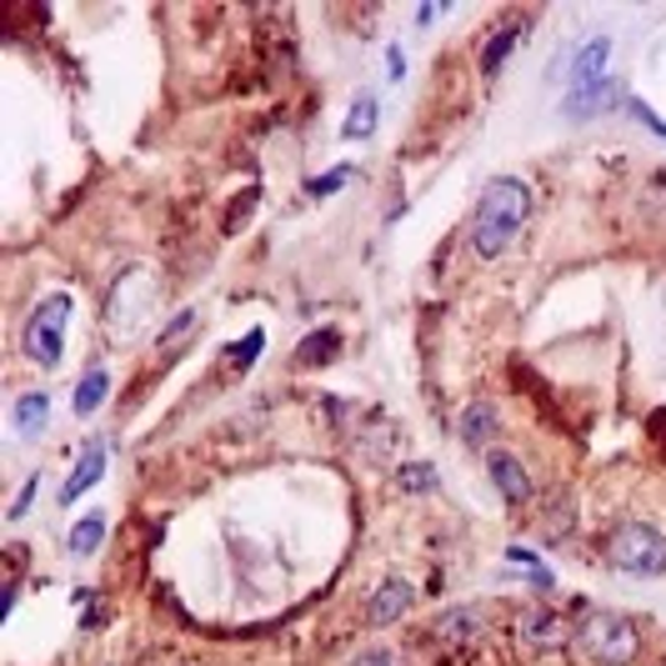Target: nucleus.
I'll return each mask as SVG.
<instances>
[{
    "mask_svg": "<svg viewBox=\"0 0 666 666\" xmlns=\"http://www.w3.org/2000/svg\"><path fill=\"white\" fill-rule=\"evenodd\" d=\"M526 216H531V186L516 181V175H492V181L481 186V201H476L471 226H466L471 251H476L481 261H496V256L522 236Z\"/></svg>",
    "mask_w": 666,
    "mask_h": 666,
    "instance_id": "obj_1",
    "label": "nucleus"
},
{
    "mask_svg": "<svg viewBox=\"0 0 666 666\" xmlns=\"http://www.w3.org/2000/svg\"><path fill=\"white\" fill-rule=\"evenodd\" d=\"M606 561L622 577L656 581V577H666V536L652 522H622L606 536Z\"/></svg>",
    "mask_w": 666,
    "mask_h": 666,
    "instance_id": "obj_2",
    "label": "nucleus"
},
{
    "mask_svg": "<svg viewBox=\"0 0 666 666\" xmlns=\"http://www.w3.org/2000/svg\"><path fill=\"white\" fill-rule=\"evenodd\" d=\"M577 646L597 666H632L642 656V632L622 612H587L577 622Z\"/></svg>",
    "mask_w": 666,
    "mask_h": 666,
    "instance_id": "obj_3",
    "label": "nucleus"
},
{
    "mask_svg": "<svg viewBox=\"0 0 666 666\" xmlns=\"http://www.w3.org/2000/svg\"><path fill=\"white\" fill-rule=\"evenodd\" d=\"M66 321H71V296L55 291L45 296L41 307L31 311V321H25L21 331V346H25V361H35V366H61V356H66Z\"/></svg>",
    "mask_w": 666,
    "mask_h": 666,
    "instance_id": "obj_4",
    "label": "nucleus"
},
{
    "mask_svg": "<svg viewBox=\"0 0 666 666\" xmlns=\"http://www.w3.org/2000/svg\"><path fill=\"white\" fill-rule=\"evenodd\" d=\"M431 636H437V646H451V652L476 646L481 636H486V612H481L476 601H456V606H447V612L431 622Z\"/></svg>",
    "mask_w": 666,
    "mask_h": 666,
    "instance_id": "obj_5",
    "label": "nucleus"
},
{
    "mask_svg": "<svg viewBox=\"0 0 666 666\" xmlns=\"http://www.w3.org/2000/svg\"><path fill=\"white\" fill-rule=\"evenodd\" d=\"M571 626L561 622V616H551L547 606H522V616H516V642L531 646V652H557V646L571 642Z\"/></svg>",
    "mask_w": 666,
    "mask_h": 666,
    "instance_id": "obj_6",
    "label": "nucleus"
},
{
    "mask_svg": "<svg viewBox=\"0 0 666 666\" xmlns=\"http://www.w3.org/2000/svg\"><path fill=\"white\" fill-rule=\"evenodd\" d=\"M622 100H626L622 80L601 76V80H591V86H571L567 96H561V116H571V120H587V116H601V110L622 106Z\"/></svg>",
    "mask_w": 666,
    "mask_h": 666,
    "instance_id": "obj_7",
    "label": "nucleus"
},
{
    "mask_svg": "<svg viewBox=\"0 0 666 666\" xmlns=\"http://www.w3.org/2000/svg\"><path fill=\"white\" fill-rule=\"evenodd\" d=\"M486 471H492V481H496V492H502V502L506 506H526L536 496V486H531V471L522 466V456H512V451H486Z\"/></svg>",
    "mask_w": 666,
    "mask_h": 666,
    "instance_id": "obj_8",
    "label": "nucleus"
},
{
    "mask_svg": "<svg viewBox=\"0 0 666 666\" xmlns=\"http://www.w3.org/2000/svg\"><path fill=\"white\" fill-rule=\"evenodd\" d=\"M411 606H416V587H411V581L386 577L382 587H376L372 606H366V626H391V622H401Z\"/></svg>",
    "mask_w": 666,
    "mask_h": 666,
    "instance_id": "obj_9",
    "label": "nucleus"
},
{
    "mask_svg": "<svg viewBox=\"0 0 666 666\" xmlns=\"http://www.w3.org/2000/svg\"><path fill=\"white\" fill-rule=\"evenodd\" d=\"M526 35V15H506L502 25H496L486 41H481V76H496V71L506 66V55L516 51V41Z\"/></svg>",
    "mask_w": 666,
    "mask_h": 666,
    "instance_id": "obj_10",
    "label": "nucleus"
},
{
    "mask_svg": "<svg viewBox=\"0 0 666 666\" xmlns=\"http://www.w3.org/2000/svg\"><path fill=\"white\" fill-rule=\"evenodd\" d=\"M456 431H461V441H466L471 451H492L496 431H502V416H496L492 401H471L466 411H461Z\"/></svg>",
    "mask_w": 666,
    "mask_h": 666,
    "instance_id": "obj_11",
    "label": "nucleus"
},
{
    "mask_svg": "<svg viewBox=\"0 0 666 666\" xmlns=\"http://www.w3.org/2000/svg\"><path fill=\"white\" fill-rule=\"evenodd\" d=\"M606 61H612V41H606V35L587 41L577 55H571V80H567V90H571V86H591V80H601V76H606Z\"/></svg>",
    "mask_w": 666,
    "mask_h": 666,
    "instance_id": "obj_12",
    "label": "nucleus"
},
{
    "mask_svg": "<svg viewBox=\"0 0 666 666\" xmlns=\"http://www.w3.org/2000/svg\"><path fill=\"white\" fill-rule=\"evenodd\" d=\"M100 476H106V447H100V441H90V447L80 451V461H76V471H71V481L61 486V502L71 506L80 492H90Z\"/></svg>",
    "mask_w": 666,
    "mask_h": 666,
    "instance_id": "obj_13",
    "label": "nucleus"
},
{
    "mask_svg": "<svg viewBox=\"0 0 666 666\" xmlns=\"http://www.w3.org/2000/svg\"><path fill=\"white\" fill-rule=\"evenodd\" d=\"M11 421H15V431H21L25 441H41V431L51 427V396H45V391H25L21 401L11 406Z\"/></svg>",
    "mask_w": 666,
    "mask_h": 666,
    "instance_id": "obj_14",
    "label": "nucleus"
},
{
    "mask_svg": "<svg viewBox=\"0 0 666 666\" xmlns=\"http://www.w3.org/2000/svg\"><path fill=\"white\" fill-rule=\"evenodd\" d=\"M110 396V372L106 366H86V376L76 382V396H71V411L76 416H96Z\"/></svg>",
    "mask_w": 666,
    "mask_h": 666,
    "instance_id": "obj_15",
    "label": "nucleus"
},
{
    "mask_svg": "<svg viewBox=\"0 0 666 666\" xmlns=\"http://www.w3.org/2000/svg\"><path fill=\"white\" fill-rule=\"evenodd\" d=\"M341 351V331L326 326V331H311L301 346H296V366H331Z\"/></svg>",
    "mask_w": 666,
    "mask_h": 666,
    "instance_id": "obj_16",
    "label": "nucleus"
},
{
    "mask_svg": "<svg viewBox=\"0 0 666 666\" xmlns=\"http://www.w3.org/2000/svg\"><path fill=\"white\" fill-rule=\"evenodd\" d=\"M100 541H106V512H86L66 536V547L76 551V557H96Z\"/></svg>",
    "mask_w": 666,
    "mask_h": 666,
    "instance_id": "obj_17",
    "label": "nucleus"
},
{
    "mask_svg": "<svg viewBox=\"0 0 666 666\" xmlns=\"http://www.w3.org/2000/svg\"><path fill=\"white\" fill-rule=\"evenodd\" d=\"M372 131H376V96H372V90H361V96L351 100V110H346L341 136H346V141H366Z\"/></svg>",
    "mask_w": 666,
    "mask_h": 666,
    "instance_id": "obj_18",
    "label": "nucleus"
},
{
    "mask_svg": "<svg viewBox=\"0 0 666 666\" xmlns=\"http://www.w3.org/2000/svg\"><path fill=\"white\" fill-rule=\"evenodd\" d=\"M437 466L431 461H401L396 466V486H401L406 496H427V492H437Z\"/></svg>",
    "mask_w": 666,
    "mask_h": 666,
    "instance_id": "obj_19",
    "label": "nucleus"
},
{
    "mask_svg": "<svg viewBox=\"0 0 666 666\" xmlns=\"http://www.w3.org/2000/svg\"><path fill=\"white\" fill-rule=\"evenodd\" d=\"M266 351V331L256 326V331H246V341H236V346H226V366L230 372H251L256 366V356Z\"/></svg>",
    "mask_w": 666,
    "mask_h": 666,
    "instance_id": "obj_20",
    "label": "nucleus"
},
{
    "mask_svg": "<svg viewBox=\"0 0 666 666\" xmlns=\"http://www.w3.org/2000/svg\"><path fill=\"white\" fill-rule=\"evenodd\" d=\"M506 561H512L516 571H526L536 587H551V581H557L547 567H541V557H536V551H526V547H506Z\"/></svg>",
    "mask_w": 666,
    "mask_h": 666,
    "instance_id": "obj_21",
    "label": "nucleus"
},
{
    "mask_svg": "<svg viewBox=\"0 0 666 666\" xmlns=\"http://www.w3.org/2000/svg\"><path fill=\"white\" fill-rule=\"evenodd\" d=\"M256 201H261V191H256V186H246L236 201H230V211H226V236H236V230L246 226V221H251Z\"/></svg>",
    "mask_w": 666,
    "mask_h": 666,
    "instance_id": "obj_22",
    "label": "nucleus"
},
{
    "mask_svg": "<svg viewBox=\"0 0 666 666\" xmlns=\"http://www.w3.org/2000/svg\"><path fill=\"white\" fill-rule=\"evenodd\" d=\"M346 181H351V165H336V171H331V175H316V181H311V186H307V196H311V201H321V196H336V191L346 186Z\"/></svg>",
    "mask_w": 666,
    "mask_h": 666,
    "instance_id": "obj_23",
    "label": "nucleus"
},
{
    "mask_svg": "<svg viewBox=\"0 0 666 666\" xmlns=\"http://www.w3.org/2000/svg\"><path fill=\"white\" fill-rule=\"evenodd\" d=\"M626 110H632V116H636V120H642V126H646V131H652V136H656V141H666V120H662V116H656V110H652V106H646V100H642V96H626Z\"/></svg>",
    "mask_w": 666,
    "mask_h": 666,
    "instance_id": "obj_24",
    "label": "nucleus"
},
{
    "mask_svg": "<svg viewBox=\"0 0 666 666\" xmlns=\"http://www.w3.org/2000/svg\"><path fill=\"white\" fill-rule=\"evenodd\" d=\"M196 321H201V316H196V311H181V316H175V321H171V326H165V331H161V336H155V346H175V341L186 336V331H191V326H196Z\"/></svg>",
    "mask_w": 666,
    "mask_h": 666,
    "instance_id": "obj_25",
    "label": "nucleus"
},
{
    "mask_svg": "<svg viewBox=\"0 0 666 666\" xmlns=\"http://www.w3.org/2000/svg\"><path fill=\"white\" fill-rule=\"evenodd\" d=\"M351 666H401V656H396L391 646H372V652H361Z\"/></svg>",
    "mask_w": 666,
    "mask_h": 666,
    "instance_id": "obj_26",
    "label": "nucleus"
},
{
    "mask_svg": "<svg viewBox=\"0 0 666 666\" xmlns=\"http://www.w3.org/2000/svg\"><path fill=\"white\" fill-rule=\"evenodd\" d=\"M35 492H41V476H31V481H25V486H21V496H15V502H11V516H15V522H21V516L31 512Z\"/></svg>",
    "mask_w": 666,
    "mask_h": 666,
    "instance_id": "obj_27",
    "label": "nucleus"
},
{
    "mask_svg": "<svg viewBox=\"0 0 666 666\" xmlns=\"http://www.w3.org/2000/svg\"><path fill=\"white\" fill-rule=\"evenodd\" d=\"M386 71H391V80L406 76V55H401V45H391V51H386Z\"/></svg>",
    "mask_w": 666,
    "mask_h": 666,
    "instance_id": "obj_28",
    "label": "nucleus"
},
{
    "mask_svg": "<svg viewBox=\"0 0 666 666\" xmlns=\"http://www.w3.org/2000/svg\"><path fill=\"white\" fill-rule=\"evenodd\" d=\"M76 601H80V606H90V601H96V591H76ZM86 626H100V616L90 612V616H86Z\"/></svg>",
    "mask_w": 666,
    "mask_h": 666,
    "instance_id": "obj_29",
    "label": "nucleus"
}]
</instances>
